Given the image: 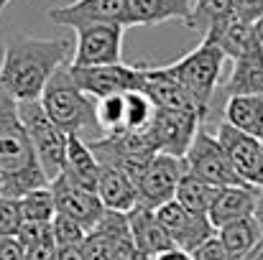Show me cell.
Masks as SVG:
<instances>
[{
	"instance_id": "ab89813d",
	"label": "cell",
	"mask_w": 263,
	"mask_h": 260,
	"mask_svg": "<svg viewBox=\"0 0 263 260\" xmlns=\"http://www.w3.org/2000/svg\"><path fill=\"white\" fill-rule=\"evenodd\" d=\"M10 3H13V0H0V13H3V10H5V8H8Z\"/></svg>"
},
{
	"instance_id": "f35d334b",
	"label": "cell",
	"mask_w": 263,
	"mask_h": 260,
	"mask_svg": "<svg viewBox=\"0 0 263 260\" xmlns=\"http://www.w3.org/2000/svg\"><path fill=\"white\" fill-rule=\"evenodd\" d=\"M253 26H256V36H258V41H261V46H263V18H258Z\"/></svg>"
},
{
	"instance_id": "30bf717a",
	"label": "cell",
	"mask_w": 263,
	"mask_h": 260,
	"mask_svg": "<svg viewBox=\"0 0 263 260\" xmlns=\"http://www.w3.org/2000/svg\"><path fill=\"white\" fill-rule=\"evenodd\" d=\"M217 141L222 143V148L228 151L235 171L243 176V181H248L251 186L263 189V143L261 138L243 133L238 128H233L230 123H220L215 130Z\"/></svg>"
},
{
	"instance_id": "2e32d148",
	"label": "cell",
	"mask_w": 263,
	"mask_h": 260,
	"mask_svg": "<svg viewBox=\"0 0 263 260\" xmlns=\"http://www.w3.org/2000/svg\"><path fill=\"white\" fill-rule=\"evenodd\" d=\"M194 0H128V28L133 26H161L192 15Z\"/></svg>"
},
{
	"instance_id": "ffe728a7",
	"label": "cell",
	"mask_w": 263,
	"mask_h": 260,
	"mask_svg": "<svg viewBox=\"0 0 263 260\" xmlns=\"http://www.w3.org/2000/svg\"><path fill=\"white\" fill-rule=\"evenodd\" d=\"M100 158L95 156L89 141H85L77 133L67 135V158H64V169L62 171L72 176L77 184L87 186V189H97V178H100Z\"/></svg>"
},
{
	"instance_id": "5b68a950",
	"label": "cell",
	"mask_w": 263,
	"mask_h": 260,
	"mask_svg": "<svg viewBox=\"0 0 263 260\" xmlns=\"http://www.w3.org/2000/svg\"><path fill=\"white\" fill-rule=\"evenodd\" d=\"M184 164L186 171L194 176L210 181L212 186H230V184H248L243 181V176L235 171L228 151L222 148V143L217 141V135H212L210 130L199 128L192 146L184 153Z\"/></svg>"
},
{
	"instance_id": "7c38bea8",
	"label": "cell",
	"mask_w": 263,
	"mask_h": 260,
	"mask_svg": "<svg viewBox=\"0 0 263 260\" xmlns=\"http://www.w3.org/2000/svg\"><path fill=\"white\" fill-rule=\"evenodd\" d=\"M51 23L64 28H82L89 23H123L128 28V0H77L72 5L49 8Z\"/></svg>"
},
{
	"instance_id": "484cf974",
	"label": "cell",
	"mask_w": 263,
	"mask_h": 260,
	"mask_svg": "<svg viewBox=\"0 0 263 260\" xmlns=\"http://www.w3.org/2000/svg\"><path fill=\"white\" fill-rule=\"evenodd\" d=\"M21 212H23V222H51L57 217V199L51 184L26 191L21 196Z\"/></svg>"
},
{
	"instance_id": "e0dca14e",
	"label": "cell",
	"mask_w": 263,
	"mask_h": 260,
	"mask_svg": "<svg viewBox=\"0 0 263 260\" xmlns=\"http://www.w3.org/2000/svg\"><path fill=\"white\" fill-rule=\"evenodd\" d=\"M95 191L102 199L105 209H115V212H125L128 214L138 204V191H136L133 178L123 169L110 166V164H102Z\"/></svg>"
},
{
	"instance_id": "d6a6232c",
	"label": "cell",
	"mask_w": 263,
	"mask_h": 260,
	"mask_svg": "<svg viewBox=\"0 0 263 260\" xmlns=\"http://www.w3.org/2000/svg\"><path fill=\"white\" fill-rule=\"evenodd\" d=\"M235 15L248 23H256L263 18V0H235Z\"/></svg>"
},
{
	"instance_id": "52a82bcc",
	"label": "cell",
	"mask_w": 263,
	"mask_h": 260,
	"mask_svg": "<svg viewBox=\"0 0 263 260\" xmlns=\"http://www.w3.org/2000/svg\"><path fill=\"white\" fill-rule=\"evenodd\" d=\"M123 23H89L77 28L72 67H100L123 62Z\"/></svg>"
},
{
	"instance_id": "8d00e7d4",
	"label": "cell",
	"mask_w": 263,
	"mask_h": 260,
	"mask_svg": "<svg viewBox=\"0 0 263 260\" xmlns=\"http://www.w3.org/2000/svg\"><path fill=\"white\" fill-rule=\"evenodd\" d=\"M240 260H263V235H261V240H258V243H256V245H253V248H251Z\"/></svg>"
},
{
	"instance_id": "6da1fadb",
	"label": "cell",
	"mask_w": 263,
	"mask_h": 260,
	"mask_svg": "<svg viewBox=\"0 0 263 260\" xmlns=\"http://www.w3.org/2000/svg\"><path fill=\"white\" fill-rule=\"evenodd\" d=\"M74 54L72 38H33V36H13L5 41L3 64H0V85L5 87L18 102L41 99V92L51 74L69 64Z\"/></svg>"
},
{
	"instance_id": "3957f363",
	"label": "cell",
	"mask_w": 263,
	"mask_h": 260,
	"mask_svg": "<svg viewBox=\"0 0 263 260\" xmlns=\"http://www.w3.org/2000/svg\"><path fill=\"white\" fill-rule=\"evenodd\" d=\"M41 105L46 110V115L69 135L77 133L82 135V130H87L89 125H97L95 120V102L89 99V94L77 85L74 74H72V62L59 67L51 79L46 82L41 92Z\"/></svg>"
},
{
	"instance_id": "e575fe53",
	"label": "cell",
	"mask_w": 263,
	"mask_h": 260,
	"mask_svg": "<svg viewBox=\"0 0 263 260\" xmlns=\"http://www.w3.org/2000/svg\"><path fill=\"white\" fill-rule=\"evenodd\" d=\"M154 260H194V255L189 250H181V248H169V250L159 253Z\"/></svg>"
},
{
	"instance_id": "4fadbf2b",
	"label": "cell",
	"mask_w": 263,
	"mask_h": 260,
	"mask_svg": "<svg viewBox=\"0 0 263 260\" xmlns=\"http://www.w3.org/2000/svg\"><path fill=\"white\" fill-rule=\"evenodd\" d=\"M202 117L192 110H159L154 117V135L161 153H172L184 158L186 148L192 146Z\"/></svg>"
},
{
	"instance_id": "8992f818",
	"label": "cell",
	"mask_w": 263,
	"mask_h": 260,
	"mask_svg": "<svg viewBox=\"0 0 263 260\" xmlns=\"http://www.w3.org/2000/svg\"><path fill=\"white\" fill-rule=\"evenodd\" d=\"M184 171H186L184 158L161 153V151L154 153L133 178L136 191H138V204L148 209H159L161 204L172 202L176 196V186Z\"/></svg>"
},
{
	"instance_id": "5bb4252c",
	"label": "cell",
	"mask_w": 263,
	"mask_h": 260,
	"mask_svg": "<svg viewBox=\"0 0 263 260\" xmlns=\"http://www.w3.org/2000/svg\"><path fill=\"white\" fill-rule=\"evenodd\" d=\"M258 191L256 186L251 184H230V186H220L212 204H210V222L217 227L228 225V222H235V219H243V217H251L253 209H256V199H258Z\"/></svg>"
},
{
	"instance_id": "ac0fdd59",
	"label": "cell",
	"mask_w": 263,
	"mask_h": 260,
	"mask_svg": "<svg viewBox=\"0 0 263 260\" xmlns=\"http://www.w3.org/2000/svg\"><path fill=\"white\" fill-rule=\"evenodd\" d=\"M225 97L230 94H263V46L253 44L243 56L233 59V72L222 85Z\"/></svg>"
},
{
	"instance_id": "f546056e",
	"label": "cell",
	"mask_w": 263,
	"mask_h": 260,
	"mask_svg": "<svg viewBox=\"0 0 263 260\" xmlns=\"http://www.w3.org/2000/svg\"><path fill=\"white\" fill-rule=\"evenodd\" d=\"M59 250L62 248H59V243L54 237V230H51L46 237L26 245V260H59Z\"/></svg>"
},
{
	"instance_id": "7a4b0ae2",
	"label": "cell",
	"mask_w": 263,
	"mask_h": 260,
	"mask_svg": "<svg viewBox=\"0 0 263 260\" xmlns=\"http://www.w3.org/2000/svg\"><path fill=\"white\" fill-rule=\"evenodd\" d=\"M225 54L222 49L210 41V38H202L197 49H192L186 56L176 59L174 64H166V67H159L166 77H172L174 82L184 87L192 99L197 102L199 107V115L202 120L210 115V105H212V97H215V89L220 85V77H222V67H225Z\"/></svg>"
},
{
	"instance_id": "f1b7e54d",
	"label": "cell",
	"mask_w": 263,
	"mask_h": 260,
	"mask_svg": "<svg viewBox=\"0 0 263 260\" xmlns=\"http://www.w3.org/2000/svg\"><path fill=\"white\" fill-rule=\"evenodd\" d=\"M21 225H23L21 199L18 196H0V237L18 235Z\"/></svg>"
},
{
	"instance_id": "cb8c5ba5",
	"label": "cell",
	"mask_w": 263,
	"mask_h": 260,
	"mask_svg": "<svg viewBox=\"0 0 263 260\" xmlns=\"http://www.w3.org/2000/svg\"><path fill=\"white\" fill-rule=\"evenodd\" d=\"M220 186H212L210 181L194 176L192 171H184L181 178H179V186H176V202L184 204L186 209L192 212H199V214H207L210 212V204L215 199Z\"/></svg>"
},
{
	"instance_id": "d6986e66",
	"label": "cell",
	"mask_w": 263,
	"mask_h": 260,
	"mask_svg": "<svg viewBox=\"0 0 263 260\" xmlns=\"http://www.w3.org/2000/svg\"><path fill=\"white\" fill-rule=\"evenodd\" d=\"M143 72H146L143 92L154 99V105L159 110H192V112L199 115L197 102L192 99V94L179 82H174L172 77H166L159 67H143Z\"/></svg>"
},
{
	"instance_id": "44dd1931",
	"label": "cell",
	"mask_w": 263,
	"mask_h": 260,
	"mask_svg": "<svg viewBox=\"0 0 263 260\" xmlns=\"http://www.w3.org/2000/svg\"><path fill=\"white\" fill-rule=\"evenodd\" d=\"M204 38L215 41L228 59H238V56H243L253 44H258L256 26L248 23V21H243V18H238V15H233L230 21L220 23V26L212 28L210 33H204Z\"/></svg>"
},
{
	"instance_id": "4dcf8cb0",
	"label": "cell",
	"mask_w": 263,
	"mask_h": 260,
	"mask_svg": "<svg viewBox=\"0 0 263 260\" xmlns=\"http://www.w3.org/2000/svg\"><path fill=\"white\" fill-rule=\"evenodd\" d=\"M192 255H194V260H235L225 250V245L217 240V235L210 237L207 243H202L197 250H192Z\"/></svg>"
},
{
	"instance_id": "9a60e30c",
	"label": "cell",
	"mask_w": 263,
	"mask_h": 260,
	"mask_svg": "<svg viewBox=\"0 0 263 260\" xmlns=\"http://www.w3.org/2000/svg\"><path fill=\"white\" fill-rule=\"evenodd\" d=\"M128 222H130V235H133V243L136 248L148 255V258H156L159 253L176 248L169 237V232L164 230V225L159 222L156 217V209H148V207H141L136 204L130 212H128Z\"/></svg>"
},
{
	"instance_id": "74e56055",
	"label": "cell",
	"mask_w": 263,
	"mask_h": 260,
	"mask_svg": "<svg viewBox=\"0 0 263 260\" xmlns=\"http://www.w3.org/2000/svg\"><path fill=\"white\" fill-rule=\"evenodd\" d=\"M253 217H256L258 227L263 230V189L258 191V199H256V209H253Z\"/></svg>"
},
{
	"instance_id": "603a6c76",
	"label": "cell",
	"mask_w": 263,
	"mask_h": 260,
	"mask_svg": "<svg viewBox=\"0 0 263 260\" xmlns=\"http://www.w3.org/2000/svg\"><path fill=\"white\" fill-rule=\"evenodd\" d=\"M261 235H263V230L258 227V222H256L253 214L217 227V240L225 245V250H228L235 260L243 258V255L261 240Z\"/></svg>"
},
{
	"instance_id": "836d02e7",
	"label": "cell",
	"mask_w": 263,
	"mask_h": 260,
	"mask_svg": "<svg viewBox=\"0 0 263 260\" xmlns=\"http://www.w3.org/2000/svg\"><path fill=\"white\" fill-rule=\"evenodd\" d=\"M0 260H26V248L15 235L0 237Z\"/></svg>"
},
{
	"instance_id": "d590c367",
	"label": "cell",
	"mask_w": 263,
	"mask_h": 260,
	"mask_svg": "<svg viewBox=\"0 0 263 260\" xmlns=\"http://www.w3.org/2000/svg\"><path fill=\"white\" fill-rule=\"evenodd\" d=\"M59 260H85L82 245L80 248H62L59 250Z\"/></svg>"
},
{
	"instance_id": "1f68e13d",
	"label": "cell",
	"mask_w": 263,
	"mask_h": 260,
	"mask_svg": "<svg viewBox=\"0 0 263 260\" xmlns=\"http://www.w3.org/2000/svg\"><path fill=\"white\" fill-rule=\"evenodd\" d=\"M18 117H21L18 115V99L0 85V128L13 123V120H18Z\"/></svg>"
},
{
	"instance_id": "7402d4cb",
	"label": "cell",
	"mask_w": 263,
	"mask_h": 260,
	"mask_svg": "<svg viewBox=\"0 0 263 260\" xmlns=\"http://www.w3.org/2000/svg\"><path fill=\"white\" fill-rule=\"evenodd\" d=\"M225 123L233 128L251 133L256 138L263 135V94H230L225 102Z\"/></svg>"
},
{
	"instance_id": "8fae6325",
	"label": "cell",
	"mask_w": 263,
	"mask_h": 260,
	"mask_svg": "<svg viewBox=\"0 0 263 260\" xmlns=\"http://www.w3.org/2000/svg\"><path fill=\"white\" fill-rule=\"evenodd\" d=\"M51 191H54V199H57V212L74 217L87 230H92L100 222V217L105 214V204L97 196V191L77 184L64 171L51 178Z\"/></svg>"
},
{
	"instance_id": "4316f807",
	"label": "cell",
	"mask_w": 263,
	"mask_h": 260,
	"mask_svg": "<svg viewBox=\"0 0 263 260\" xmlns=\"http://www.w3.org/2000/svg\"><path fill=\"white\" fill-rule=\"evenodd\" d=\"M95 120L105 135L125 130V92L95 99Z\"/></svg>"
},
{
	"instance_id": "ba28073f",
	"label": "cell",
	"mask_w": 263,
	"mask_h": 260,
	"mask_svg": "<svg viewBox=\"0 0 263 260\" xmlns=\"http://www.w3.org/2000/svg\"><path fill=\"white\" fill-rule=\"evenodd\" d=\"M72 74L77 85L87 92L92 99L107 97V94H120L130 89H143L146 72L143 67H130V64H100V67H72Z\"/></svg>"
},
{
	"instance_id": "9c48e42d",
	"label": "cell",
	"mask_w": 263,
	"mask_h": 260,
	"mask_svg": "<svg viewBox=\"0 0 263 260\" xmlns=\"http://www.w3.org/2000/svg\"><path fill=\"white\" fill-rule=\"evenodd\" d=\"M156 217L159 222L164 225V230L169 232L172 243L181 250H197L202 243H207L210 237L217 235L215 225L210 222L207 214H199V212H192L186 209L184 204H179L176 199L161 204L156 209Z\"/></svg>"
},
{
	"instance_id": "277c9868",
	"label": "cell",
	"mask_w": 263,
	"mask_h": 260,
	"mask_svg": "<svg viewBox=\"0 0 263 260\" xmlns=\"http://www.w3.org/2000/svg\"><path fill=\"white\" fill-rule=\"evenodd\" d=\"M18 115H21V123L33 143V151L46 176L49 178L59 176L64 169V158H67V133L46 115L41 99L18 102Z\"/></svg>"
},
{
	"instance_id": "83f0119b",
	"label": "cell",
	"mask_w": 263,
	"mask_h": 260,
	"mask_svg": "<svg viewBox=\"0 0 263 260\" xmlns=\"http://www.w3.org/2000/svg\"><path fill=\"white\" fill-rule=\"evenodd\" d=\"M51 230H54V237H57L59 248H80L89 232L82 222H77L74 217L62 214V212H57V217L51 219Z\"/></svg>"
},
{
	"instance_id": "d4e9b609",
	"label": "cell",
	"mask_w": 263,
	"mask_h": 260,
	"mask_svg": "<svg viewBox=\"0 0 263 260\" xmlns=\"http://www.w3.org/2000/svg\"><path fill=\"white\" fill-rule=\"evenodd\" d=\"M235 15V0H194L192 15L186 18V28L210 33L220 23L230 21Z\"/></svg>"
}]
</instances>
